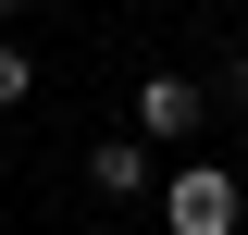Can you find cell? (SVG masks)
<instances>
[{"label": "cell", "mask_w": 248, "mask_h": 235, "mask_svg": "<svg viewBox=\"0 0 248 235\" xmlns=\"http://www.w3.org/2000/svg\"><path fill=\"white\" fill-rule=\"evenodd\" d=\"M236 223H248V186L223 174V161L161 174V235H236Z\"/></svg>", "instance_id": "1"}, {"label": "cell", "mask_w": 248, "mask_h": 235, "mask_svg": "<svg viewBox=\"0 0 248 235\" xmlns=\"http://www.w3.org/2000/svg\"><path fill=\"white\" fill-rule=\"evenodd\" d=\"M199 124H211V87H199V74H137V136L149 148L199 136Z\"/></svg>", "instance_id": "2"}, {"label": "cell", "mask_w": 248, "mask_h": 235, "mask_svg": "<svg viewBox=\"0 0 248 235\" xmlns=\"http://www.w3.org/2000/svg\"><path fill=\"white\" fill-rule=\"evenodd\" d=\"M87 186H99V198H149V186H161L149 136H99V148H87Z\"/></svg>", "instance_id": "3"}, {"label": "cell", "mask_w": 248, "mask_h": 235, "mask_svg": "<svg viewBox=\"0 0 248 235\" xmlns=\"http://www.w3.org/2000/svg\"><path fill=\"white\" fill-rule=\"evenodd\" d=\"M25 87H37V62H25V37H0V112H25Z\"/></svg>", "instance_id": "4"}, {"label": "cell", "mask_w": 248, "mask_h": 235, "mask_svg": "<svg viewBox=\"0 0 248 235\" xmlns=\"http://www.w3.org/2000/svg\"><path fill=\"white\" fill-rule=\"evenodd\" d=\"M223 99H236V112H248V37H236V62H223Z\"/></svg>", "instance_id": "5"}, {"label": "cell", "mask_w": 248, "mask_h": 235, "mask_svg": "<svg viewBox=\"0 0 248 235\" xmlns=\"http://www.w3.org/2000/svg\"><path fill=\"white\" fill-rule=\"evenodd\" d=\"M0 13H25V0H0Z\"/></svg>", "instance_id": "6"}]
</instances>
